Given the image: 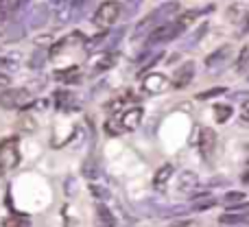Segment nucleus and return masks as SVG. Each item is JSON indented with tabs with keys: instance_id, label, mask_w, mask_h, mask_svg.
I'll use <instances>...</instances> for the list:
<instances>
[{
	"instance_id": "f257e3e1",
	"label": "nucleus",
	"mask_w": 249,
	"mask_h": 227,
	"mask_svg": "<svg viewBox=\"0 0 249 227\" xmlns=\"http://www.w3.org/2000/svg\"><path fill=\"white\" fill-rule=\"evenodd\" d=\"M33 103V96L24 87H9L0 92V107L2 109H22Z\"/></svg>"
},
{
	"instance_id": "f03ea898",
	"label": "nucleus",
	"mask_w": 249,
	"mask_h": 227,
	"mask_svg": "<svg viewBox=\"0 0 249 227\" xmlns=\"http://www.w3.org/2000/svg\"><path fill=\"white\" fill-rule=\"evenodd\" d=\"M20 164V140L16 136L7 138V140L0 142V166L4 171H13V168Z\"/></svg>"
},
{
	"instance_id": "7ed1b4c3",
	"label": "nucleus",
	"mask_w": 249,
	"mask_h": 227,
	"mask_svg": "<svg viewBox=\"0 0 249 227\" xmlns=\"http://www.w3.org/2000/svg\"><path fill=\"white\" fill-rule=\"evenodd\" d=\"M121 11H123V7L118 2H114V0H107V2H103L99 9H96V13H94V24L96 26H112L114 22L121 17Z\"/></svg>"
},
{
	"instance_id": "20e7f679",
	"label": "nucleus",
	"mask_w": 249,
	"mask_h": 227,
	"mask_svg": "<svg viewBox=\"0 0 249 227\" xmlns=\"http://www.w3.org/2000/svg\"><path fill=\"white\" fill-rule=\"evenodd\" d=\"M186 31V26L181 24L179 20L175 22H168V24H162L151 33L149 37V44H162V42H168V39H175L177 35H181Z\"/></svg>"
},
{
	"instance_id": "39448f33",
	"label": "nucleus",
	"mask_w": 249,
	"mask_h": 227,
	"mask_svg": "<svg viewBox=\"0 0 249 227\" xmlns=\"http://www.w3.org/2000/svg\"><path fill=\"white\" fill-rule=\"evenodd\" d=\"M171 86H173L171 79H168L166 74H160V72L146 74L144 81H142V90H144L146 94H162V92H166Z\"/></svg>"
},
{
	"instance_id": "423d86ee",
	"label": "nucleus",
	"mask_w": 249,
	"mask_h": 227,
	"mask_svg": "<svg viewBox=\"0 0 249 227\" xmlns=\"http://www.w3.org/2000/svg\"><path fill=\"white\" fill-rule=\"evenodd\" d=\"M216 151V131L210 127L201 129L199 131V153H201L203 159H212Z\"/></svg>"
},
{
	"instance_id": "0eeeda50",
	"label": "nucleus",
	"mask_w": 249,
	"mask_h": 227,
	"mask_svg": "<svg viewBox=\"0 0 249 227\" xmlns=\"http://www.w3.org/2000/svg\"><path fill=\"white\" fill-rule=\"evenodd\" d=\"M83 44H86V37H83V33H79V31H72V33H68L61 42H57L55 46L51 48V57H57L59 52H64L66 48H83Z\"/></svg>"
},
{
	"instance_id": "6e6552de",
	"label": "nucleus",
	"mask_w": 249,
	"mask_h": 227,
	"mask_svg": "<svg viewBox=\"0 0 249 227\" xmlns=\"http://www.w3.org/2000/svg\"><path fill=\"white\" fill-rule=\"evenodd\" d=\"M193 77H195V61H186V64H181L179 68L175 70V74H173V87H175V90H184L186 86H190Z\"/></svg>"
},
{
	"instance_id": "1a4fd4ad",
	"label": "nucleus",
	"mask_w": 249,
	"mask_h": 227,
	"mask_svg": "<svg viewBox=\"0 0 249 227\" xmlns=\"http://www.w3.org/2000/svg\"><path fill=\"white\" fill-rule=\"evenodd\" d=\"M116 61H118V52H114V51L101 52V55H96L94 59H92V64H90L92 66V74H99V72H105V70L114 68Z\"/></svg>"
},
{
	"instance_id": "9d476101",
	"label": "nucleus",
	"mask_w": 249,
	"mask_h": 227,
	"mask_svg": "<svg viewBox=\"0 0 249 227\" xmlns=\"http://www.w3.org/2000/svg\"><path fill=\"white\" fill-rule=\"evenodd\" d=\"M118 122L123 127V133L136 131V127L142 122V107H129L127 112H123L118 116Z\"/></svg>"
},
{
	"instance_id": "9b49d317",
	"label": "nucleus",
	"mask_w": 249,
	"mask_h": 227,
	"mask_svg": "<svg viewBox=\"0 0 249 227\" xmlns=\"http://www.w3.org/2000/svg\"><path fill=\"white\" fill-rule=\"evenodd\" d=\"M230 55H232V46H221V48H216L212 55L206 57V66H208L210 70L219 68V66H223L225 61L230 59Z\"/></svg>"
},
{
	"instance_id": "f8f14e48",
	"label": "nucleus",
	"mask_w": 249,
	"mask_h": 227,
	"mask_svg": "<svg viewBox=\"0 0 249 227\" xmlns=\"http://www.w3.org/2000/svg\"><path fill=\"white\" fill-rule=\"evenodd\" d=\"M173 173H175L173 164H164V166L153 175V188H155V190H164V188H166V184L171 181Z\"/></svg>"
},
{
	"instance_id": "ddd939ff",
	"label": "nucleus",
	"mask_w": 249,
	"mask_h": 227,
	"mask_svg": "<svg viewBox=\"0 0 249 227\" xmlns=\"http://www.w3.org/2000/svg\"><path fill=\"white\" fill-rule=\"evenodd\" d=\"M197 175L195 173H181V177H179V190L181 192H193L195 188H197Z\"/></svg>"
},
{
	"instance_id": "4468645a",
	"label": "nucleus",
	"mask_w": 249,
	"mask_h": 227,
	"mask_svg": "<svg viewBox=\"0 0 249 227\" xmlns=\"http://www.w3.org/2000/svg\"><path fill=\"white\" fill-rule=\"evenodd\" d=\"M96 216H99L101 223L107 225V227H114V225H116V216L109 212V208L105 206V203H99V206H96Z\"/></svg>"
},
{
	"instance_id": "2eb2a0df",
	"label": "nucleus",
	"mask_w": 249,
	"mask_h": 227,
	"mask_svg": "<svg viewBox=\"0 0 249 227\" xmlns=\"http://www.w3.org/2000/svg\"><path fill=\"white\" fill-rule=\"evenodd\" d=\"M232 114H234V109H232V105H225V103H216L214 105V118H216V122H228L230 118H232Z\"/></svg>"
},
{
	"instance_id": "dca6fc26",
	"label": "nucleus",
	"mask_w": 249,
	"mask_h": 227,
	"mask_svg": "<svg viewBox=\"0 0 249 227\" xmlns=\"http://www.w3.org/2000/svg\"><path fill=\"white\" fill-rule=\"evenodd\" d=\"M219 221L223 225H238V223H245V221H249V216L247 214H238V212H228V214H223Z\"/></svg>"
},
{
	"instance_id": "f3484780",
	"label": "nucleus",
	"mask_w": 249,
	"mask_h": 227,
	"mask_svg": "<svg viewBox=\"0 0 249 227\" xmlns=\"http://www.w3.org/2000/svg\"><path fill=\"white\" fill-rule=\"evenodd\" d=\"M249 70V46H243L236 59V72H247Z\"/></svg>"
},
{
	"instance_id": "a211bd4d",
	"label": "nucleus",
	"mask_w": 249,
	"mask_h": 227,
	"mask_svg": "<svg viewBox=\"0 0 249 227\" xmlns=\"http://www.w3.org/2000/svg\"><path fill=\"white\" fill-rule=\"evenodd\" d=\"M221 94H225V87H212V90L197 94V99L199 101H208V99H214V96H221Z\"/></svg>"
},
{
	"instance_id": "6ab92c4d",
	"label": "nucleus",
	"mask_w": 249,
	"mask_h": 227,
	"mask_svg": "<svg viewBox=\"0 0 249 227\" xmlns=\"http://www.w3.org/2000/svg\"><path fill=\"white\" fill-rule=\"evenodd\" d=\"M20 127L24 129V131H33L35 129V120H33V116H29V114H24L20 118Z\"/></svg>"
},
{
	"instance_id": "aec40b11",
	"label": "nucleus",
	"mask_w": 249,
	"mask_h": 227,
	"mask_svg": "<svg viewBox=\"0 0 249 227\" xmlns=\"http://www.w3.org/2000/svg\"><path fill=\"white\" fill-rule=\"evenodd\" d=\"M245 199V192H238V190H234V192H228L223 197L225 203H236V201H243Z\"/></svg>"
},
{
	"instance_id": "412c9836",
	"label": "nucleus",
	"mask_w": 249,
	"mask_h": 227,
	"mask_svg": "<svg viewBox=\"0 0 249 227\" xmlns=\"http://www.w3.org/2000/svg\"><path fill=\"white\" fill-rule=\"evenodd\" d=\"M4 227H20V225H29V221L26 219H16V216H11V219H4V223H2Z\"/></svg>"
},
{
	"instance_id": "4be33fe9",
	"label": "nucleus",
	"mask_w": 249,
	"mask_h": 227,
	"mask_svg": "<svg viewBox=\"0 0 249 227\" xmlns=\"http://www.w3.org/2000/svg\"><path fill=\"white\" fill-rule=\"evenodd\" d=\"M241 118H243V122H249V99L243 103V107H241Z\"/></svg>"
},
{
	"instance_id": "5701e85b",
	"label": "nucleus",
	"mask_w": 249,
	"mask_h": 227,
	"mask_svg": "<svg viewBox=\"0 0 249 227\" xmlns=\"http://www.w3.org/2000/svg\"><path fill=\"white\" fill-rule=\"evenodd\" d=\"M214 206V201H212V199H208V201H201V203H197V206H195V210H208V208H212Z\"/></svg>"
},
{
	"instance_id": "b1692460",
	"label": "nucleus",
	"mask_w": 249,
	"mask_h": 227,
	"mask_svg": "<svg viewBox=\"0 0 249 227\" xmlns=\"http://www.w3.org/2000/svg\"><path fill=\"white\" fill-rule=\"evenodd\" d=\"M7 83H11V79H9V74L0 72V87H2V86H7Z\"/></svg>"
},
{
	"instance_id": "393cba45",
	"label": "nucleus",
	"mask_w": 249,
	"mask_h": 227,
	"mask_svg": "<svg viewBox=\"0 0 249 227\" xmlns=\"http://www.w3.org/2000/svg\"><path fill=\"white\" fill-rule=\"evenodd\" d=\"M173 225H177V227H186V225H193L190 221H177V223H173Z\"/></svg>"
},
{
	"instance_id": "a878e982",
	"label": "nucleus",
	"mask_w": 249,
	"mask_h": 227,
	"mask_svg": "<svg viewBox=\"0 0 249 227\" xmlns=\"http://www.w3.org/2000/svg\"><path fill=\"white\" fill-rule=\"evenodd\" d=\"M243 181H245V184H249V171L245 173V175H243Z\"/></svg>"
},
{
	"instance_id": "bb28decb",
	"label": "nucleus",
	"mask_w": 249,
	"mask_h": 227,
	"mask_svg": "<svg viewBox=\"0 0 249 227\" xmlns=\"http://www.w3.org/2000/svg\"><path fill=\"white\" fill-rule=\"evenodd\" d=\"M4 175H7V171H4V168L0 166V177H4Z\"/></svg>"
},
{
	"instance_id": "cd10ccee",
	"label": "nucleus",
	"mask_w": 249,
	"mask_h": 227,
	"mask_svg": "<svg viewBox=\"0 0 249 227\" xmlns=\"http://www.w3.org/2000/svg\"><path fill=\"white\" fill-rule=\"evenodd\" d=\"M245 74H247V81H249V70H247V72H245Z\"/></svg>"
},
{
	"instance_id": "c85d7f7f",
	"label": "nucleus",
	"mask_w": 249,
	"mask_h": 227,
	"mask_svg": "<svg viewBox=\"0 0 249 227\" xmlns=\"http://www.w3.org/2000/svg\"><path fill=\"white\" fill-rule=\"evenodd\" d=\"M0 39H2V35H0Z\"/></svg>"
}]
</instances>
